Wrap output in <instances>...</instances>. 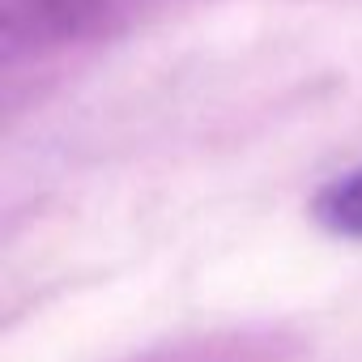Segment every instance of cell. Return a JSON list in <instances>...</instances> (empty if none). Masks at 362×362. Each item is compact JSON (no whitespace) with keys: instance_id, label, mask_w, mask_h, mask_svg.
Returning <instances> with one entry per match:
<instances>
[{"instance_id":"obj_1","label":"cell","mask_w":362,"mask_h":362,"mask_svg":"<svg viewBox=\"0 0 362 362\" xmlns=\"http://www.w3.org/2000/svg\"><path fill=\"white\" fill-rule=\"evenodd\" d=\"M311 214L332 230V235H349V239H362V166L345 170L341 179L320 188Z\"/></svg>"}]
</instances>
